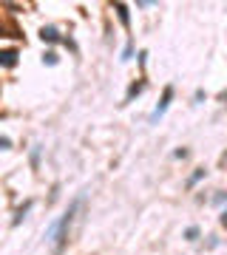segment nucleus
<instances>
[{"instance_id":"12","label":"nucleus","mask_w":227,"mask_h":255,"mask_svg":"<svg viewBox=\"0 0 227 255\" xmlns=\"http://www.w3.org/2000/svg\"><path fill=\"white\" fill-rule=\"evenodd\" d=\"M222 224H227V210H225V213H222Z\"/></svg>"},{"instance_id":"3","label":"nucleus","mask_w":227,"mask_h":255,"mask_svg":"<svg viewBox=\"0 0 227 255\" xmlns=\"http://www.w3.org/2000/svg\"><path fill=\"white\" fill-rule=\"evenodd\" d=\"M17 60H20V54L14 48H3V51H0V68H14Z\"/></svg>"},{"instance_id":"7","label":"nucleus","mask_w":227,"mask_h":255,"mask_svg":"<svg viewBox=\"0 0 227 255\" xmlns=\"http://www.w3.org/2000/svg\"><path fill=\"white\" fill-rule=\"evenodd\" d=\"M28 210H31V201H26V204H23V207L17 210V216H14V224H20V219H23V216H26Z\"/></svg>"},{"instance_id":"8","label":"nucleus","mask_w":227,"mask_h":255,"mask_svg":"<svg viewBox=\"0 0 227 255\" xmlns=\"http://www.w3.org/2000/svg\"><path fill=\"white\" fill-rule=\"evenodd\" d=\"M185 238H188V241H196V238H199V227H188L185 230Z\"/></svg>"},{"instance_id":"11","label":"nucleus","mask_w":227,"mask_h":255,"mask_svg":"<svg viewBox=\"0 0 227 255\" xmlns=\"http://www.w3.org/2000/svg\"><path fill=\"white\" fill-rule=\"evenodd\" d=\"M9 145H11L9 139H6V136H0V147H9Z\"/></svg>"},{"instance_id":"9","label":"nucleus","mask_w":227,"mask_h":255,"mask_svg":"<svg viewBox=\"0 0 227 255\" xmlns=\"http://www.w3.org/2000/svg\"><path fill=\"white\" fill-rule=\"evenodd\" d=\"M43 63H48V65H57V54H54V51H45V54H43Z\"/></svg>"},{"instance_id":"10","label":"nucleus","mask_w":227,"mask_h":255,"mask_svg":"<svg viewBox=\"0 0 227 255\" xmlns=\"http://www.w3.org/2000/svg\"><path fill=\"white\" fill-rule=\"evenodd\" d=\"M202 176H205V167H199V170H196V173H193V176H191V182H188V184H191V187H193V184L199 182Z\"/></svg>"},{"instance_id":"1","label":"nucleus","mask_w":227,"mask_h":255,"mask_svg":"<svg viewBox=\"0 0 227 255\" xmlns=\"http://www.w3.org/2000/svg\"><path fill=\"white\" fill-rule=\"evenodd\" d=\"M77 207H80V199H74L71 204H68V210L63 213V219L54 221L51 227L45 230V241H51V247H54V253H57V255L63 253L65 241H68V227H71V221H74V213H77Z\"/></svg>"},{"instance_id":"4","label":"nucleus","mask_w":227,"mask_h":255,"mask_svg":"<svg viewBox=\"0 0 227 255\" xmlns=\"http://www.w3.org/2000/svg\"><path fill=\"white\" fill-rule=\"evenodd\" d=\"M40 40H43V43H57L60 34H57L54 26H43V28H40Z\"/></svg>"},{"instance_id":"2","label":"nucleus","mask_w":227,"mask_h":255,"mask_svg":"<svg viewBox=\"0 0 227 255\" xmlns=\"http://www.w3.org/2000/svg\"><path fill=\"white\" fill-rule=\"evenodd\" d=\"M171 100H173V88L168 85V88L162 91V102H159V105H156V111L151 114V122H156V119H159V117L165 114V111H168V105H171Z\"/></svg>"},{"instance_id":"6","label":"nucleus","mask_w":227,"mask_h":255,"mask_svg":"<svg viewBox=\"0 0 227 255\" xmlns=\"http://www.w3.org/2000/svg\"><path fill=\"white\" fill-rule=\"evenodd\" d=\"M142 88H145V82H142V80H139V82H134V85L128 88V100H134L136 94H142Z\"/></svg>"},{"instance_id":"13","label":"nucleus","mask_w":227,"mask_h":255,"mask_svg":"<svg viewBox=\"0 0 227 255\" xmlns=\"http://www.w3.org/2000/svg\"><path fill=\"white\" fill-rule=\"evenodd\" d=\"M225 100H227V94H225Z\"/></svg>"},{"instance_id":"5","label":"nucleus","mask_w":227,"mask_h":255,"mask_svg":"<svg viewBox=\"0 0 227 255\" xmlns=\"http://www.w3.org/2000/svg\"><path fill=\"white\" fill-rule=\"evenodd\" d=\"M114 11H117V17H119V23H122V26H131V14H128V6L125 3H114Z\"/></svg>"}]
</instances>
